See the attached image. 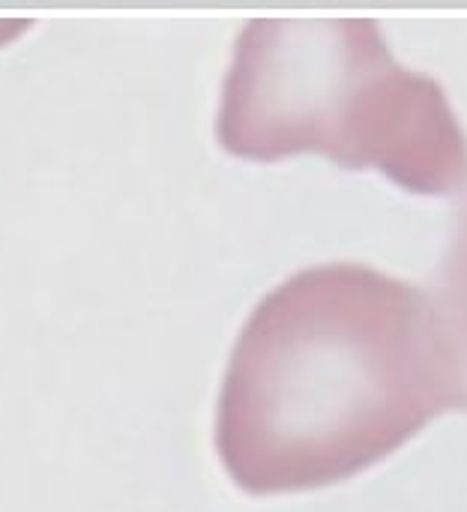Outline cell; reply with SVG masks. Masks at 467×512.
I'll list each match as a JSON object with an SVG mask.
<instances>
[{
    "label": "cell",
    "mask_w": 467,
    "mask_h": 512,
    "mask_svg": "<svg viewBox=\"0 0 467 512\" xmlns=\"http://www.w3.org/2000/svg\"><path fill=\"white\" fill-rule=\"evenodd\" d=\"M444 411H467V363L438 303L366 264H318L240 330L216 453L249 495L306 492L366 471Z\"/></svg>",
    "instance_id": "6da1fadb"
},
{
    "label": "cell",
    "mask_w": 467,
    "mask_h": 512,
    "mask_svg": "<svg viewBox=\"0 0 467 512\" xmlns=\"http://www.w3.org/2000/svg\"><path fill=\"white\" fill-rule=\"evenodd\" d=\"M219 144L252 162L324 153L420 195L467 183V135L444 93L405 69L375 18H252L234 45Z\"/></svg>",
    "instance_id": "7a4b0ae2"
},
{
    "label": "cell",
    "mask_w": 467,
    "mask_h": 512,
    "mask_svg": "<svg viewBox=\"0 0 467 512\" xmlns=\"http://www.w3.org/2000/svg\"><path fill=\"white\" fill-rule=\"evenodd\" d=\"M462 357L467 363V201L459 213V225L444 261V276H441V300H435Z\"/></svg>",
    "instance_id": "3957f363"
}]
</instances>
